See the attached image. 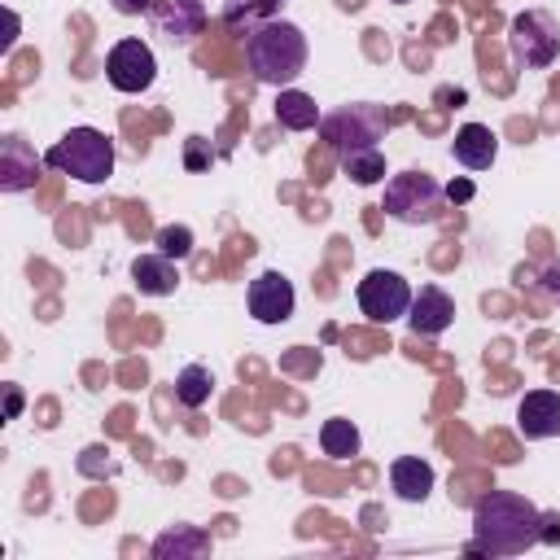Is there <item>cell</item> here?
<instances>
[{
	"label": "cell",
	"mask_w": 560,
	"mask_h": 560,
	"mask_svg": "<svg viewBox=\"0 0 560 560\" xmlns=\"http://www.w3.org/2000/svg\"><path fill=\"white\" fill-rule=\"evenodd\" d=\"M538 508L516 490H490L472 503V556H521L538 542Z\"/></svg>",
	"instance_id": "cell-1"
},
{
	"label": "cell",
	"mask_w": 560,
	"mask_h": 560,
	"mask_svg": "<svg viewBox=\"0 0 560 560\" xmlns=\"http://www.w3.org/2000/svg\"><path fill=\"white\" fill-rule=\"evenodd\" d=\"M245 66L267 88H289L306 70V35L302 26L271 18L245 35Z\"/></svg>",
	"instance_id": "cell-2"
},
{
	"label": "cell",
	"mask_w": 560,
	"mask_h": 560,
	"mask_svg": "<svg viewBox=\"0 0 560 560\" xmlns=\"http://www.w3.org/2000/svg\"><path fill=\"white\" fill-rule=\"evenodd\" d=\"M44 166H52L61 175H74L83 184H105L114 175V140L96 127H70L44 153Z\"/></svg>",
	"instance_id": "cell-3"
},
{
	"label": "cell",
	"mask_w": 560,
	"mask_h": 560,
	"mask_svg": "<svg viewBox=\"0 0 560 560\" xmlns=\"http://www.w3.org/2000/svg\"><path fill=\"white\" fill-rule=\"evenodd\" d=\"M385 131H389V114H385V105H372V101L337 105L332 114L319 118V140L328 149H337V158L359 153V149H381Z\"/></svg>",
	"instance_id": "cell-4"
},
{
	"label": "cell",
	"mask_w": 560,
	"mask_h": 560,
	"mask_svg": "<svg viewBox=\"0 0 560 560\" xmlns=\"http://www.w3.org/2000/svg\"><path fill=\"white\" fill-rule=\"evenodd\" d=\"M442 201H446V188L429 171H398L385 184V206L381 210L394 223L420 228V223H438L442 219Z\"/></svg>",
	"instance_id": "cell-5"
},
{
	"label": "cell",
	"mask_w": 560,
	"mask_h": 560,
	"mask_svg": "<svg viewBox=\"0 0 560 560\" xmlns=\"http://www.w3.org/2000/svg\"><path fill=\"white\" fill-rule=\"evenodd\" d=\"M508 52L521 70H547L560 57V22L547 9H525L508 26Z\"/></svg>",
	"instance_id": "cell-6"
},
{
	"label": "cell",
	"mask_w": 560,
	"mask_h": 560,
	"mask_svg": "<svg viewBox=\"0 0 560 560\" xmlns=\"http://www.w3.org/2000/svg\"><path fill=\"white\" fill-rule=\"evenodd\" d=\"M354 298H359V311L372 319V324H394V319H402L407 311H411V284L398 276V271H385V267H376V271H368L363 280H359V289H354Z\"/></svg>",
	"instance_id": "cell-7"
},
{
	"label": "cell",
	"mask_w": 560,
	"mask_h": 560,
	"mask_svg": "<svg viewBox=\"0 0 560 560\" xmlns=\"http://www.w3.org/2000/svg\"><path fill=\"white\" fill-rule=\"evenodd\" d=\"M105 79H109V88H118V92H127V96L149 92L153 79H158V57H153V48H149L144 39H118V44L109 48V57H105Z\"/></svg>",
	"instance_id": "cell-8"
},
{
	"label": "cell",
	"mask_w": 560,
	"mask_h": 560,
	"mask_svg": "<svg viewBox=\"0 0 560 560\" xmlns=\"http://www.w3.org/2000/svg\"><path fill=\"white\" fill-rule=\"evenodd\" d=\"M149 18L166 44L184 48L206 31V0H153Z\"/></svg>",
	"instance_id": "cell-9"
},
{
	"label": "cell",
	"mask_w": 560,
	"mask_h": 560,
	"mask_svg": "<svg viewBox=\"0 0 560 560\" xmlns=\"http://www.w3.org/2000/svg\"><path fill=\"white\" fill-rule=\"evenodd\" d=\"M245 302H249V315H254L258 324H284V319L293 315V302H298V298H293L289 276H280V271H262V276L249 280Z\"/></svg>",
	"instance_id": "cell-10"
},
{
	"label": "cell",
	"mask_w": 560,
	"mask_h": 560,
	"mask_svg": "<svg viewBox=\"0 0 560 560\" xmlns=\"http://www.w3.org/2000/svg\"><path fill=\"white\" fill-rule=\"evenodd\" d=\"M44 158H35L31 140L18 136V131H4L0 136V188L4 192H26L35 188V175H39Z\"/></svg>",
	"instance_id": "cell-11"
},
{
	"label": "cell",
	"mask_w": 560,
	"mask_h": 560,
	"mask_svg": "<svg viewBox=\"0 0 560 560\" xmlns=\"http://www.w3.org/2000/svg\"><path fill=\"white\" fill-rule=\"evenodd\" d=\"M455 319V302L446 289L438 284H420V293L411 298V311H407V324L416 337H442Z\"/></svg>",
	"instance_id": "cell-12"
},
{
	"label": "cell",
	"mask_w": 560,
	"mask_h": 560,
	"mask_svg": "<svg viewBox=\"0 0 560 560\" xmlns=\"http://www.w3.org/2000/svg\"><path fill=\"white\" fill-rule=\"evenodd\" d=\"M516 429L525 438H556L560 433V394L556 389H529L516 407Z\"/></svg>",
	"instance_id": "cell-13"
},
{
	"label": "cell",
	"mask_w": 560,
	"mask_h": 560,
	"mask_svg": "<svg viewBox=\"0 0 560 560\" xmlns=\"http://www.w3.org/2000/svg\"><path fill=\"white\" fill-rule=\"evenodd\" d=\"M451 153H455L459 166L486 171V166L494 162V153H499V140H494V131H490L486 122H464V127L455 131V140H451Z\"/></svg>",
	"instance_id": "cell-14"
},
{
	"label": "cell",
	"mask_w": 560,
	"mask_h": 560,
	"mask_svg": "<svg viewBox=\"0 0 560 560\" xmlns=\"http://www.w3.org/2000/svg\"><path fill=\"white\" fill-rule=\"evenodd\" d=\"M389 486H394L398 499H407V503H424L429 490H433V464L420 459V455H402V459L389 464Z\"/></svg>",
	"instance_id": "cell-15"
},
{
	"label": "cell",
	"mask_w": 560,
	"mask_h": 560,
	"mask_svg": "<svg viewBox=\"0 0 560 560\" xmlns=\"http://www.w3.org/2000/svg\"><path fill=\"white\" fill-rule=\"evenodd\" d=\"M131 280H136L140 293L166 298V293H175L179 271H175V258H166V254H140V258L131 262Z\"/></svg>",
	"instance_id": "cell-16"
},
{
	"label": "cell",
	"mask_w": 560,
	"mask_h": 560,
	"mask_svg": "<svg viewBox=\"0 0 560 560\" xmlns=\"http://www.w3.org/2000/svg\"><path fill=\"white\" fill-rule=\"evenodd\" d=\"M210 551V534L197 529V525H171L166 534H158L153 542V556L158 560H197Z\"/></svg>",
	"instance_id": "cell-17"
},
{
	"label": "cell",
	"mask_w": 560,
	"mask_h": 560,
	"mask_svg": "<svg viewBox=\"0 0 560 560\" xmlns=\"http://www.w3.org/2000/svg\"><path fill=\"white\" fill-rule=\"evenodd\" d=\"M319 105H315V96H306V92H298V88H280V96H276V122L284 127V131H311V127H319Z\"/></svg>",
	"instance_id": "cell-18"
},
{
	"label": "cell",
	"mask_w": 560,
	"mask_h": 560,
	"mask_svg": "<svg viewBox=\"0 0 560 560\" xmlns=\"http://www.w3.org/2000/svg\"><path fill=\"white\" fill-rule=\"evenodd\" d=\"M280 4H284V0H228V4H223V26L245 39L254 26L280 18Z\"/></svg>",
	"instance_id": "cell-19"
},
{
	"label": "cell",
	"mask_w": 560,
	"mask_h": 560,
	"mask_svg": "<svg viewBox=\"0 0 560 560\" xmlns=\"http://www.w3.org/2000/svg\"><path fill=\"white\" fill-rule=\"evenodd\" d=\"M210 389H214V376H210L206 363H188V368L175 376V398H179L188 411L206 407V402H210Z\"/></svg>",
	"instance_id": "cell-20"
},
{
	"label": "cell",
	"mask_w": 560,
	"mask_h": 560,
	"mask_svg": "<svg viewBox=\"0 0 560 560\" xmlns=\"http://www.w3.org/2000/svg\"><path fill=\"white\" fill-rule=\"evenodd\" d=\"M319 446H324V455H332V459H350V455H359V429H354L350 420L332 416V420L319 424Z\"/></svg>",
	"instance_id": "cell-21"
},
{
	"label": "cell",
	"mask_w": 560,
	"mask_h": 560,
	"mask_svg": "<svg viewBox=\"0 0 560 560\" xmlns=\"http://www.w3.org/2000/svg\"><path fill=\"white\" fill-rule=\"evenodd\" d=\"M341 175L354 179V184H381L385 179V153L381 149H359V153H346L341 158Z\"/></svg>",
	"instance_id": "cell-22"
},
{
	"label": "cell",
	"mask_w": 560,
	"mask_h": 560,
	"mask_svg": "<svg viewBox=\"0 0 560 560\" xmlns=\"http://www.w3.org/2000/svg\"><path fill=\"white\" fill-rule=\"evenodd\" d=\"M153 245H158V254H166V258H188V254H192V228H188V223H166V228H158Z\"/></svg>",
	"instance_id": "cell-23"
},
{
	"label": "cell",
	"mask_w": 560,
	"mask_h": 560,
	"mask_svg": "<svg viewBox=\"0 0 560 560\" xmlns=\"http://www.w3.org/2000/svg\"><path fill=\"white\" fill-rule=\"evenodd\" d=\"M538 284H542V293H547V298H551V302L560 306V254H556V258H551V262L542 267V276H538Z\"/></svg>",
	"instance_id": "cell-24"
},
{
	"label": "cell",
	"mask_w": 560,
	"mask_h": 560,
	"mask_svg": "<svg viewBox=\"0 0 560 560\" xmlns=\"http://www.w3.org/2000/svg\"><path fill=\"white\" fill-rule=\"evenodd\" d=\"M538 542L560 547V512H542L538 516Z\"/></svg>",
	"instance_id": "cell-25"
},
{
	"label": "cell",
	"mask_w": 560,
	"mask_h": 560,
	"mask_svg": "<svg viewBox=\"0 0 560 560\" xmlns=\"http://www.w3.org/2000/svg\"><path fill=\"white\" fill-rule=\"evenodd\" d=\"M184 162H188V171H201V166L210 162V153H206V140H201V136H188V158H184Z\"/></svg>",
	"instance_id": "cell-26"
},
{
	"label": "cell",
	"mask_w": 560,
	"mask_h": 560,
	"mask_svg": "<svg viewBox=\"0 0 560 560\" xmlns=\"http://www.w3.org/2000/svg\"><path fill=\"white\" fill-rule=\"evenodd\" d=\"M472 179H451L446 184V201H455V206H464V201H472Z\"/></svg>",
	"instance_id": "cell-27"
},
{
	"label": "cell",
	"mask_w": 560,
	"mask_h": 560,
	"mask_svg": "<svg viewBox=\"0 0 560 560\" xmlns=\"http://www.w3.org/2000/svg\"><path fill=\"white\" fill-rule=\"evenodd\" d=\"M109 4H114V13H122V18H140V13L153 9V0H109Z\"/></svg>",
	"instance_id": "cell-28"
},
{
	"label": "cell",
	"mask_w": 560,
	"mask_h": 560,
	"mask_svg": "<svg viewBox=\"0 0 560 560\" xmlns=\"http://www.w3.org/2000/svg\"><path fill=\"white\" fill-rule=\"evenodd\" d=\"M4 416H9V420L22 416V389H18V385H4Z\"/></svg>",
	"instance_id": "cell-29"
},
{
	"label": "cell",
	"mask_w": 560,
	"mask_h": 560,
	"mask_svg": "<svg viewBox=\"0 0 560 560\" xmlns=\"http://www.w3.org/2000/svg\"><path fill=\"white\" fill-rule=\"evenodd\" d=\"M389 4H407V0H389Z\"/></svg>",
	"instance_id": "cell-30"
}]
</instances>
